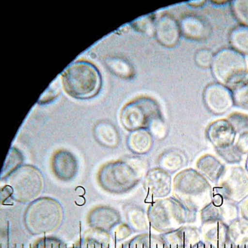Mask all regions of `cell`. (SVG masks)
Wrapping results in <instances>:
<instances>
[{
  "label": "cell",
  "mask_w": 248,
  "mask_h": 248,
  "mask_svg": "<svg viewBox=\"0 0 248 248\" xmlns=\"http://www.w3.org/2000/svg\"><path fill=\"white\" fill-rule=\"evenodd\" d=\"M51 167L54 175L62 181H69L76 175L78 169L77 160L70 152L57 151L51 159Z\"/></svg>",
  "instance_id": "obj_12"
},
{
  "label": "cell",
  "mask_w": 248,
  "mask_h": 248,
  "mask_svg": "<svg viewBox=\"0 0 248 248\" xmlns=\"http://www.w3.org/2000/svg\"><path fill=\"white\" fill-rule=\"evenodd\" d=\"M120 121L127 131L148 129L155 121L163 119L160 106L154 98L147 95L137 97L121 108Z\"/></svg>",
  "instance_id": "obj_5"
},
{
  "label": "cell",
  "mask_w": 248,
  "mask_h": 248,
  "mask_svg": "<svg viewBox=\"0 0 248 248\" xmlns=\"http://www.w3.org/2000/svg\"><path fill=\"white\" fill-rule=\"evenodd\" d=\"M155 16L149 15L141 17L132 23L133 28L138 31L149 36L154 35Z\"/></svg>",
  "instance_id": "obj_21"
},
{
  "label": "cell",
  "mask_w": 248,
  "mask_h": 248,
  "mask_svg": "<svg viewBox=\"0 0 248 248\" xmlns=\"http://www.w3.org/2000/svg\"><path fill=\"white\" fill-rule=\"evenodd\" d=\"M7 177V186L10 194L19 201L33 199L43 189L42 174L37 169L31 165L19 166Z\"/></svg>",
  "instance_id": "obj_7"
},
{
  "label": "cell",
  "mask_w": 248,
  "mask_h": 248,
  "mask_svg": "<svg viewBox=\"0 0 248 248\" xmlns=\"http://www.w3.org/2000/svg\"><path fill=\"white\" fill-rule=\"evenodd\" d=\"M218 149H221L219 153L223 157L228 161H236L239 160V157L240 156L239 153L240 151L238 149H235L231 145Z\"/></svg>",
  "instance_id": "obj_26"
},
{
  "label": "cell",
  "mask_w": 248,
  "mask_h": 248,
  "mask_svg": "<svg viewBox=\"0 0 248 248\" xmlns=\"http://www.w3.org/2000/svg\"><path fill=\"white\" fill-rule=\"evenodd\" d=\"M207 134L210 140L219 149L231 145L234 138L233 127L223 121L213 123L208 128Z\"/></svg>",
  "instance_id": "obj_14"
},
{
  "label": "cell",
  "mask_w": 248,
  "mask_h": 248,
  "mask_svg": "<svg viewBox=\"0 0 248 248\" xmlns=\"http://www.w3.org/2000/svg\"><path fill=\"white\" fill-rule=\"evenodd\" d=\"M232 96L236 106L248 111V81L234 89Z\"/></svg>",
  "instance_id": "obj_22"
},
{
  "label": "cell",
  "mask_w": 248,
  "mask_h": 248,
  "mask_svg": "<svg viewBox=\"0 0 248 248\" xmlns=\"http://www.w3.org/2000/svg\"><path fill=\"white\" fill-rule=\"evenodd\" d=\"M219 83L233 89L248 81V64L244 56L232 48H225L214 55L211 65Z\"/></svg>",
  "instance_id": "obj_4"
},
{
  "label": "cell",
  "mask_w": 248,
  "mask_h": 248,
  "mask_svg": "<svg viewBox=\"0 0 248 248\" xmlns=\"http://www.w3.org/2000/svg\"><path fill=\"white\" fill-rule=\"evenodd\" d=\"M213 57L214 55L210 49L203 48L196 52L194 61L198 66L205 68L211 66Z\"/></svg>",
  "instance_id": "obj_24"
},
{
  "label": "cell",
  "mask_w": 248,
  "mask_h": 248,
  "mask_svg": "<svg viewBox=\"0 0 248 248\" xmlns=\"http://www.w3.org/2000/svg\"><path fill=\"white\" fill-rule=\"evenodd\" d=\"M145 169L144 160L138 156L111 161L100 169L97 181L106 191L123 194L137 186L144 174Z\"/></svg>",
  "instance_id": "obj_1"
},
{
  "label": "cell",
  "mask_w": 248,
  "mask_h": 248,
  "mask_svg": "<svg viewBox=\"0 0 248 248\" xmlns=\"http://www.w3.org/2000/svg\"><path fill=\"white\" fill-rule=\"evenodd\" d=\"M102 80L97 68L91 63L78 61L72 63L62 75L64 91L78 99H88L99 92Z\"/></svg>",
  "instance_id": "obj_2"
},
{
  "label": "cell",
  "mask_w": 248,
  "mask_h": 248,
  "mask_svg": "<svg viewBox=\"0 0 248 248\" xmlns=\"http://www.w3.org/2000/svg\"><path fill=\"white\" fill-rule=\"evenodd\" d=\"M93 133L96 140L104 147L113 148L120 143V134L115 126L109 122L103 120L97 123Z\"/></svg>",
  "instance_id": "obj_13"
},
{
  "label": "cell",
  "mask_w": 248,
  "mask_h": 248,
  "mask_svg": "<svg viewBox=\"0 0 248 248\" xmlns=\"http://www.w3.org/2000/svg\"><path fill=\"white\" fill-rule=\"evenodd\" d=\"M107 66L110 71L118 77L130 79L134 76V68L126 59L116 57L107 61Z\"/></svg>",
  "instance_id": "obj_19"
},
{
  "label": "cell",
  "mask_w": 248,
  "mask_h": 248,
  "mask_svg": "<svg viewBox=\"0 0 248 248\" xmlns=\"http://www.w3.org/2000/svg\"><path fill=\"white\" fill-rule=\"evenodd\" d=\"M231 8L233 15L240 25L248 27V0L232 1Z\"/></svg>",
  "instance_id": "obj_20"
},
{
  "label": "cell",
  "mask_w": 248,
  "mask_h": 248,
  "mask_svg": "<svg viewBox=\"0 0 248 248\" xmlns=\"http://www.w3.org/2000/svg\"><path fill=\"white\" fill-rule=\"evenodd\" d=\"M238 146L240 151L248 149V132L245 133L242 137H240Z\"/></svg>",
  "instance_id": "obj_27"
},
{
  "label": "cell",
  "mask_w": 248,
  "mask_h": 248,
  "mask_svg": "<svg viewBox=\"0 0 248 248\" xmlns=\"http://www.w3.org/2000/svg\"><path fill=\"white\" fill-rule=\"evenodd\" d=\"M203 98L205 105L214 113H222L231 107L232 93L229 88L220 83H212L204 90Z\"/></svg>",
  "instance_id": "obj_9"
},
{
  "label": "cell",
  "mask_w": 248,
  "mask_h": 248,
  "mask_svg": "<svg viewBox=\"0 0 248 248\" xmlns=\"http://www.w3.org/2000/svg\"><path fill=\"white\" fill-rule=\"evenodd\" d=\"M221 164L213 156L204 155L198 159L196 167L204 175L214 181L220 174Z\"/></svg>",
  "instance_id": "obj_17"
},
{
  "label": "cell",
  "mask_w": 248,
  "mask_h": 248,
  "mask_svg": "<svg viewBox=\"0 0 248 248\" xmlns=\"http://www.w3.org/2000/svg\"><path fill=\"white\" fill-rule=\"evenodd\" d=\"M229 40L233 49L243 55L248 54V27L240 25L234 28Z\"/></svg>",
  "instance_id": "obj_18"
},
{
  "label": "cell",
  "mask_w": 248,
  "mask_h": 248,
  "mask_svg": "<svg viewBox=\"0 0 248 248\" xmlns=\"http://www.w3.org/2000/svg\"><path fill=\"white\" fill-rule=\"evenodd\" d=\"M126 144L133 154L143 155L151 150L153 136L148 129H142L130 132L126 139Z\"/></svg>",
  "instance_id": "obj_15"
},
{
  "label": "cell",
  "mask_w": 248,
  "mask_h": 248,
  "mask_svg": "<svg viewBox=\"0 0 248 248\" xmlns=\"http://www.w3.org/2000/svg\"><path fill=\"white\" fill-rule=\"evenodd\" d=\"M229 119L232 124L237 130L248 128V116L240 113H234L230 115Z\"/></svg>",
  "instance_id": "obj_25"
},
{
  "label": "cell",
  "mask_w": 248,
  "mask_h": 248,
  "mask_svg": "<svg viewBox=\"0 0 248 248\" xmlns=\"http://www.w3.org/2000/svg\"><path fill=\"white\" fill-rule=\"evenodd\" d=\"M7 159L2 171L4 178L7 177L18 168L19 167L18 165L22 161V157L20 153L16 149L13 148L11 150Z\"/></svg>",
  "instance_id": "obj_23"
},
{
  "label": "cell",
  "mask_w": 248,
  "mask_h": 248,
  "mask_svg": "<svg viewBox=\"0 0 248 248\" xmlns=\"http://www.w3.org/2000/svg\"><path fill=\"white\" fill-rule=\"evenodd\" d=\"M143 186L149 197L164 198L168 196L172 188V181L169 172L160 167L154 168L145 173Z\"/></svg>",
  "instance_id": "obj_8"
},
{
  "label": "cell",
  "mask_w": 248,
  "mask_h": 248,
  "mask_svg": "<svg viewBox=\"0 0 248 248\" xmlns=\"http://www.w3.org/2000/svg\"><path fill=\"white\" fill-rule=\"evenodd\" d=\"M181 34L180 24L170 14H163L155 20L154 35L162 46L167 47L175 46Z\"/></svg>",
  "instance_id": "obj_10"
},
{
  "label": "cell",
  "mask_w": 248,
  "mask_h": 248,
  "mask_svg": "<svg viewBox=\"0 0 248 248\" xmlns=\"http://www.w3.org/2000/svg\"><path fill=\"white\" fill-rule=\"evenodd\" d=\"M193 210L175 197H167L151 203L147 216L154 229L165 233L183 226L188 221Z\"/></svg>",
  "instance_id": "obj_3"
},
{
  "label": "cell",
  "mask_w": 248,
  "mask_h": 248,
  "mask_svg": "<svg viewBox=\"0 0 248 248\" xmlns=\"http://www.w3.org/2000/svg\"><path fill=\"white\" fill-rule=\"evenodd\" d=\"M181 34L187 39L201 41L207 39L211 27L202 17L193 14L184 16L179 23Z\"/></svg>",
  "instance_id": "obj_11"
},
{
  "label": "cell",
  "mask_w": 248,
  "mask_h": 248,
  "mask_svg": "<svg viewBox=\"0 0 248 248\" xmlns=\"http://www.w3.org/2000/svg\"><path fill=\"white\" fill-rule=\"evenodd\" d=\"M174 197L187 207L195 209L209 191V185L201 173L192 169L181 170L172 181Z\"/></svg>",
  "instance_id": "obj_6"
},
{
  "label": "cell",
  "mask_w": 248,
  "mask_h": 248,
  "mask_svg": "<svg viewBox=\"0 0 248 248\" xmlns=\"http://www.w3.org/2000/svg\"><path fill=\"white\" fill-rule=\"evenodd\" d=\"M205 2V1L203 0L193 1H190V3H189V4L191 6L198 7L203 5Z\"/></svg>",
  "instance_id": "obj_28"
},
{
  "label": "cell",
  "mask_w": 248,
  "mask_h": 248,
  "mask_svg": "<svg viewBox=\"0 0 248 248\" xmlns=\"http://www.w3.org/2000/svg\"><path fill=\"white\" fill-rule=\"evenodd\" d=\"M184 154L177 149H171L163 153L159 158L160 167L169 172H174L182 168L186 163Z\"/></svg>",
  "instance_id": "obj_16"
}]
</instances>
